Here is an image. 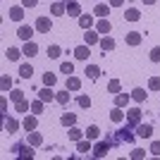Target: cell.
I'll use <instances>...</instances> for the list:
<instances>
[{
	"mask_svg": "<svg viewBox=\"0 0 160 160\" xmlns=\"http://www.w3.org/2000/svg\"><path fill=\"white\" fill-rule=\"evenodd\" d=\"M12 153H17L19 158H33V155H36L31 151V143H29V141H27V143H14V146H12Z\"/></svg>",
	"mask_w": 160,
	"mask_h": 160,
	"instance_id": "6da1fadb",
	"label": "cell"
},
{
	"mask_svg": "<svg viewBox=\"0 0 160 160\" xmlns=\"http://www.w3.org/2000/svg\"><path fill=\"white\" fill-rule=\"evenodd\" d=\"M110 151V141H98L93 146V158H105Z\"/></svg>",
	"mask_w": 160,
	"mask_h": 160,
	"instance_id": "7a4b0ae2",
	"label": "cell"
},
{
	"mask_svg": "<svg viewBox=\"0 0 160 160\" xmlns=\"http://www.w3.org/2000/svg\"><path fill=\"white\" fill-rule=\"evenodd\" d=\"M136 136L139 139H151L153 136V124H136Z\"/></svg>",
	"mask_w": 160,
	"mask_h": 160,
	"instance_id": "3957f363",
	"label": "cell"
},
{
	"mask_svg": "<svg viewBox=\"0 0 160 160\" xmlns=\"http://www.w3.org/2000/svg\"><path fill=\"white\" fill-rule=\"evenodd\" d=\"M53 29V22L48 19V17H38L36 19V31H41V33H48Z\"/></svg>",
	"mask_w": 160,
	"mask_h": 160,
	"instance_id": "277c9868",
	"label": "cell"
},
{
	"mask_svg": "<svg viewBox=\"0 0 160 160\" xmlns=\"http://www.w3.org/2000/svg\"><path fill=\"white\" fill-rule=\"evenodd\" d=\"M127 122H129V127H136V124L141 122V110L139 108H132V110L127 112Z\"/></svg>",
	"mask_w": 160,
	"mask_h": 160,
	"instance_id": "5b68a950",
	"label": "cell"
},
{
	"mask_svg": "<svg viewBox=\"0 0 160 160\" xmlns=\"http://www.w3.org/2000/svg\"><path fill=\"white\" fill-rule=\"evenodd\" d=\"M38 98L43 100V103H50V100H55V91H53V86H43L38 91Z\"/></svg>",
	"mask_w": 160,
	"mask_h": 160,
	"instance_id": "8992f818",
	"label": "cell"
},
{
	"mask_svg": "<svg viewBox=\"0 0 160 160\" xmlns=\"http://www.w3.org/2000/svg\"><path fill=\"white\" fill-rule=\"evenodd\" d=\"M67 14H69V17H81V5L77 0H69V2H67Z\"/></svg>",
	"mask_w": 160,
	"mask_h": 160,
	"instance_id": "52a82bcc",
	"label": "cell"
},
{
	"mask_svg": "<svg viewBox=\"0 0 160 160\" xmlns=\"http://www.w3.org/2000/svg\"><path fill=\"white\" fill-rule=\"evenodd\" d=\"M110 29H112V24H110L105 17H100L98 24H96V31H98V33H105V36H108V33H110Z\"/></svg>",
	"mask_w": 160,
	"mask_h": 160,
	"instance_id": "ba28073f",
	"label": "cell"
},
{
	"mask_svg": "<svg viewBox=\"0 0 160 160\" xmlns=\"http://www.w3.org/2000/svg\"><path fill=\"white\" fill-rule=\"evenodd\" d=\"M17 36H19L22 41H31V36H33V29H31V27H27V24H22V27L17 29Z\"/></svg>",
	"mask_w": 160,
	"mask_h": 160,
	"instance_id": "9c48e42d",
	"label": "cell"
},
{
	"mask_svg": "<svg viewBox=\"0 0 160 160\" xmlns=\"http://www.w3.org/2000/svg\"><path fill=\"white\" fill-rule=\"evenodd\" d=\"M77 151H79L81 155H86L88 151H93V146H91V139H81V141H77Z\"/></svg>",
	"mask_w": 160,
	"mask_h": 160,
	"instance_id": "30bf717a",
	"label": "cell"
},
{
	"mask_svg": "<svg viewBox=\"0 0 160 160\" xmlns=\"http://www.w3.org/2000/svg\"><path fill=\"white\" fill-rule=\"evenodd\" d=\"M65 88H67V91H79V88H81V79H79V77H67Z\"/></svg>",
	"mask_w": 160,
	"mask_h": 160,
	"instance_id": "8fae6325",
	"label": "cell"
},
{
	"mask_svg": "<svg viewBox=\"0 0 160 160\" xmlns=\"http://www.w3.org/2000/svg\"><path fill=\"white\" fill-rule=\"evenodd\" d=\"M36 124H38L36 115H27V117H24V122H22V127L27 129V132H33V129H36Z\"/></svg>",
	"mask_w": 160,
	"mask_h": 160,
	"instance_id": "7c38bea8",
	"label": "cell"
},
{
	"mask_svg": "<svg viewBox=\"0 0 160 160\" xmlns=\"http://www.w3.org/2000/svg\"><path fill=\"white\" fill-rule=\"evenodd\" d=\"M124 41H127L129 46H139L141 41H143V36H141V33H139V31H129V33H127V36H124Z\"/></svg>",
	"mask_w": 160,
	"mask_h": 160,
	"instance_id": "4fadbf2b",
	"label": "cell"
},
{
	"mask_svg": "<svg viewBox=\"0 0 160 160\" xmlns=\"http://www.w3.org/2000/svg\"><path fill=\"white\" fill-rule=\"evenodd\" d=\"M7 14H10V19H12V22H22V19H24V7H10V12H7Z\"/></svg>",
	"mask_w": 160,
	"mask_h": 160,
	"instance_id": "5bb4252c",
	"label": "cell"
},
{
	"mask_svg": "<svg viewBox=\"0 0 160 160\" xmlns=\"http://www.w3.org/2000/svg\"><path fill=\"white\" fill-rule=\"evenodd\" d=\"M88 55H91L88 46H77V48H74V58H77V60H86Z\"/></svg>",
	"mask_w": 160,
	"mask_h": 160,
	"instance_id": "9a60e30c",
	"label": "cell"
},
{
	"mask_svg": "<svg viewBox=\"0 0 160 160\" xmlns=\"http://www.w3.org/2000/svg\"><path fill=\"white\" fill-rule=\"evenodd\" d=\"M22 53L29 55V58H33V55L38 53V46H36L33 41H27V43H24V48H22Z\"/></svg>",
	"mask_w": 160,
	"mask_h": 160,
	"instance_id": "2e32d148",
	"label": "cell"
},
{
	"mask_svg": "<svg viewBox=\"0 0 160 160\" xmlns=\"http://www.w3.org/2000/svg\"><path fill=\"white\" fill-rule=\"evenodd\" d=\"M17 129H19V122H17V120H12V117H7V115H5V132L14 134Z\"/></svg>",
	"mask_w": 160,
	"mask_h": 160,
	"instance_id": "e0dca14e",
	"label": "cell"
},
{
	"mask_svg": "<svg viewBox=\"0 0 160 160\" xmlns=\"http://www.w3.org/2000/svg\"><path fill=\"white\" fill-rule=\"evenodd\" d=\"M84 41H86V46H93V43H100V33H98V31H86Z\"/></svg>",
	"mask_w": 160,
	"mask_h": 160,
	"instance_id": "ac0fdd59",
	"label": "cell"
},
{
	"mask_svg": "<svg viewBox=\"0 0 160 160\" xmlns=\"http://www.w3.org/2000/svg\"><path fill=\"white\" fill-rule=\"evenodd\" d=\"M22 55H24V53H22V50H17V48H7V50H5V58H7V60H10V62L19 60Z\"/></svg>",
	"mask_w": 160,
	"mask_h": 160,
	"instance_id": "d6986e66",
	"label": "cell"
},
{
	"mask_svg": "<svg viewBox=\"0 0 160 160\" xmlns=\"http://www.w3.org/2000/svg\"><path fill=\"white\" fill-rule=\"evenodd\" d=\"M110 120H112L115 124H120V122L124 120V112H122V108H117V105L112 108V112H110Z\"/></svg>",
	"mask_w": 160,
	"mask_h": 160,
	"instance_id": "ffe728a7",
	"label": "cell"
},
{
	"mask_svg": "<svg viewBox=\"0 0 160 160\" xmlns=\"http://www.w3.org/2000/svg\"><path fill=\"white\" fill-rule=\"evenodd\" d=\"M60 122L65 124V127H74V124H77V115H72V112H65V115L60 117Z\"/></svg>",
	"mask_w": 160,
	"mask_h": 160,
	"instance_id": "44dd1931",
	"label": "cell"
},
{
	"mask_svg": "<svg viewBox=\"0 0 160 160\" xmlns=\"http://www.w3.org/2000/svg\"><path fill=\"white\" fill-rule=\"evenodd\" d=\"M50 12L55 14V17H60V14H67V7H65V2H53V7H50Z\"/></svg>",
	"mask_w": 160,
	"mask_h": 160,
	"instance_id": "7402d4cb",
	"label": "cell"
},
{
	"mask_svg": "<svg viewBox=\"0 0 160 160\" xmlns=\"http://www.w3.org/2000/svg\"><path fill=\"white\" fill-rule=\"evenodd\" d=\"M110 7L112 5H103V2H98V5H96V17H108V14H110Z\"/></svg>",
	"mask_w": 160,
	"mask_h": 160,
	"instance_id": "603a6c76",
	"label": "cell"
},
{
	"mask_svg": "<svg viewBox=\"0 0 160 160\" xmlns=\"http://www.w3.org/2000/svg\"><path fill=\"white\" fill-rule=\"evenodd\" d=\"M124 19H127V22H139V19H141V12L136 10V7H132V10H127V12H124Z\"/></svg>",
	"mask_w": 160,
	"mask_h": 160,
	"instance_id": "cb8c5ba5",
	"label": "cell"
},
{
	"mask_svg": "<svg viewBox=\"0 0 160 160\" xmlns=\"http://www.w3.org/2000/svg\"><path fill=\"white\" fill-rule=\"evenodd\" d=\"M79 27L84 29V31H86V29H91V27H93V17H88V14H81V17H79Z\"/></svg>",
	"mask_w": 160,
	"mask_h": 160,
	"instance_id": "d4e9b609",
	"label": "cell"
},
{
	"mask_svg": "<svg viewBox=\"0 0 160 160\" xmlns=\"http://www.w3.org/2000/svg\"><path fill=\"white\" fill-rule=\"evenodd\" d=\"M98 46H100V50L105 53V50H112V48H115V41L110 38V36H105V38H100V43H98Z\"/></svg>",
	"mask_w": 160,
	"mask_h": 160,
	"instance_id": "484cf974",
	"label": "cell"
},
{
	"mask_svg": "<svg viewBox=\"0 0 160 160\" xmlns=\"http://www.w3.org/2000/svg\"><path fill=\"white\" fill-rule=\"evenodd\" d=\"M127 103H129L127 93H115V105H117V108H127Z\"/></svg>",
	"mask_w": 160,
	"mask_h": 160,
	"instance_id": "4316f807",
	"label": "cell"
},
{
	"mask_svg": "<svg viewBox=\"0 0 160 160\" xmlns=\"http://www.w3.org/2000/svg\"><path fill=\"white\" fill-rule=\"evenodd\" d=\"M55 100H58L60 105H69V100H72V96L67 93V88H65L62 93H55Z\"/></svg>",
	"mask_w": 160,
	"mask_h": 160,
	"instance_id": "83f0119b",
	"label": "cell"
},
{
	"mask_svg": "<svg viewBox=\"0 0 160 160\" xmlns=\"http://www.w3.org/2000/svg\"><path fill=\"white\" fill-rule=\"evenodd\" d=\"M29 143H31V146H41V143H43V136H41V134L38 132H31V134H29Z\"/></svg>",
	"mask_w": 160,
	"mask_h": 160,
	"instance_id": "f1b7e54d",
	"label": "cell"
},
{
	"mask_svg": "<svg viewBox=\"0 0 160 160\" xmlns=\"http://www.w3.org/2000/svg\"><path fill=\"white\" fill-rule=\"evenodd\" d=\"M84 74H86L88 79H98V77H100V69H98L96 65H88V67H86V72H84Z\"/></svg>",
	"mask_w": 160,
	"mask_h": 160,
	"instance_id": "f546056e",
	"label": "cell"
},
{
	"mask_svg": "<svg viewBox=\"0 0 160 160\" xmlns=\"http://www.w3.org/2000/svg\"><path fill=\"white\" fill-rule=\"evenodd\" d=\"M60 55H62V48L60 46H50V48H48V58H50V60H58Z\"/></svg>",
	"mask_w": 160,
	"mask_h": 160,
	"instance_id": "4dcf8cb0",
	"label": "cell"
},
{
	"mask_svg": "<svg viewBox=\"0 0 160 160\" xmlns=\"http://www.w3.org/2000/svg\"><path fill=\"white\" fill-rule=\"evenodd\" d=\"M84 134H86V132H81V129L72 127V129H69V139H72V141H81V139H84Z\"/></svg>",
	"mask_w": 160,
	"mask_h": 160,
	"instance_id": "1f68e13d",
	"label": "cell"
},
{
	"mask_svg": "<svg viewBox=\"0 0 160 160\" xmlns=\"http://www.w3.org/2000/svg\"><path fill=\"white\" fill-rule=\"evenodd\" d=\"M55 81H58V77H55V74H50V72L43 74V86H55Z\"/></svg>",
	"mask_w": 160,
	"mask_h": 160,
	"instance_id": "d6a6232c",
	"label": "cell"
},
{
	"mask_svg": "<svg viewBox=\"0 0 160 160\" xmlns=\"http://www.w3.org/2000/svg\"><path fill=\"white\" fill-rule=\"evenodd\" d=\"M132 98L136 100V103H141V100H146V91H143V88H134V91H132Z\"/></svg>",
	"mask_w": 160,
	"mask_h": 160,
	"instance_id": "836d02e7",
	"label": "cell"
},
{
	"mask_svg": "<svg viewBox=\"0 0 160 160\" xmlns=\"http://www.w3.org/2000/svg\"><path fill=\"white\" fill-rule=\"evenodd\" d=\"M19 74L24 77V79H31V74H33V67H31V65H22V67H19Z\"/></svg>",
	"mask_w": 160,
	"mask_h": 160,
	"instance_id": "e575fe53",
	"label": "cell"
},
{
	"mask_svg": "<svg viewBox=\"0 0 160 160\" xmlns=\"http://www.w3.org/2000/svg\"><path fill=\"white\" fill-rule=\"evenodd\" d=\"M100 136V129L96 127V124H91V127L86 129V139H98Z\"/></svg>",
	"mask_w": 160,
	"mask_h": 160,
	"instance_id": "d590c367",
	"label": "cell"
},
{
	"mask_svg": "<svg viewBox=\"0 0 160 160\" xmlns=\"http://www.w3.org/2000/svg\"><path fill=\"white\" fill-rule=\"evenodd\" d=\"M31 112L33 115H41V112H43V100H33V103H31Z\"/></svg>",
	"mask_w": 160,
	"mask_h": 160,
	"instance_id": "8d00e7d4",
	"label": "cell"
},
{
	"mask_svg": "<svg viewBox=\"0 0 160 160\" xmlns=\"http://www.w3.org/2000/svg\"><path fill=\"white\" fill-rule=\"evenodd\" d=\"M148 88L151 91H160V77H151L148 79Z\"/></svg>",
	"mask_w": 160,
	"mask_h": 160,
	"instance_id": "74e56055",
	"label": "cell"
},
{
	"mask_svg": "<svg viewBox=\"0 0 160 160\" xmlns=\"http://www.w3.org/2000/svg\"><path fill=\"white\" fill-rule=\"evenodd\" d=\"M0 88H2V91H10V88H12V79H10V77H2V79H0Z\"/></svg>",
	"mask_w": 160,
	"mask_h": 160,
	"instance_id": "f35d334b",
	"label": "cell"
},
{
	"mask_svg": "<svg viewBox=\"0 0 160 160\" xmlns=\"http://www.w3.org/2000/svg\"><path fill=\"white\" fill-rule=\"evenodd\" d=\"M60 72H62V74H67V77H69V74L74 72V65H72V62H62V65H60Z\"/></svg>",
	"mask_w": 160,
	"mask_h": 160,
	"instance_id": "ab89813d",
	"label": "cell"
},
{
	"mask_svg": "<svg viewBox=\"0 0 160 160\" xmlns=\"http://www.w3.org/2000/svg\"><path fill=\"white\" fill-rule=\"evenodd\" d=\"M10 98H12L14 103H19V100H24V91H19V88H14L12 93H10Z\"/></svg>",
	"mask_w": 160,
	"mask_h": 160,
	"instance_id": "60d3db41",
	"label": "cell"
},
{
	"mask_svg": "<svg viewBox=\"0 0 160 160\" xmlns=\"http://www.w3.org/2000/svg\"><path fill=\"white\" fill-rule=\"evenodd\" d=\"M77 103H79V108H91V98H88V96H79Z\"/></svg>",
	"mask_w": 160,
	"mask_h": 160,
	"instance_id": "b9f144b4",
	"label": "cell"
},
{
	"mask_svg": "<svg viewBox=\"0 0 160 160\" xmlns=\"http://www.w3.org/2000/svg\"><path fill=\"white\" fill-rule=\"evenodd\" d=\"M108 91H110V93H120V81L112 79L110 84H108Z\"/></svg>",
	"mask_w": 160,
	"mask_h": 160,
	"instance_id": "7bdbcfd3",
	"label": "cell"
},
{
	"mask_svg": "<svg viewBox=\"0 0 160 160\" xmlns=\"http://www.w3.org/2000/svg\"><path fill=\"white\" fill-rule=\"evenodd\" d=\"M27 110H31L29 100H19V103H17V112H27Z\"/></svg>",
	"mask_w": 160,
	"mask_h": 160,
	"instance_id": "ee69618b",
	"label": "cell"
},
{
	"mask_svg": "<svg viewBox=\"0 0 160 160\" xmlns=\"http://www.w3.org/2000/svg\"><path fill=\"white\" fill-rule=\"evenodd\" d=\"M143 155H146V153L136 148V151H132V153H129V158H132V160H141V158H143Z\"/></svg>",
	"mask_w": 160,
	"mask_h": 160,
	"instance_id": "f6af8a7d",
	"label": "cell"
},
{
	"mask_svg": "<svg viewBox=\"0 0 160 160\" xmlns=\"http://www.w3.org/2000/svg\"><path fill=\"white\" fill-rule=\"evenodd\" d=\"M151 153H153V155H160V141H153V143H151Z\"/></svg>",
	"mask_w": 160,
	"mask_h": 160,
	"instance_id": "bcb514c9",
	"label": "cell"
},
{
	"mask_svg": "<svg viewBox=\"0 0 160 160\" xmlns=\"http://www.w3.org/2000/svg\"><path fill=\"white\" fill-rule=\"evenodd\" d=\"M151 60H153V62H160V48H153V50H151Z\"/></svg>",
	"mask_w": 160,
	"mask_h": 160,
	"instance_id": "7dc6e473",
	"label": "cell"
},
{
	"mask_svg": "<svg viewBox=\"0 0 160 160\" xmlns=\"http://www.w3.org/2000/svg\"><path fill=\"white\" fill-rule=\"evenodd\" d=\"M38 0H22V7H36Z\"/></svg>",
	"mask_w": 160,
	"mask_h": 160,
	"instance_id": "c3c4849f",
	"label": "cell"
},
{
	"mask_svg": "<svg viewBox=\"0 0 160 160\" xmlns=\"http://www.w3.org/2000/svg\"><path fill=\"white\" fill-rule=\"evenodd\" d=\"M0 108H2V115H5V110H7V98L0 100Z\"/></svg>",
	"mask_w": 160,
	"mask_h": 160,
	"instance_id": "681fc988",
	"label": "cell"
},
{
	"mask_svg": "<svg viewBox=\"0 0 160 160\" xmlns=\"http://www.w3.org/2000/svg\"><path fill=\"white\" fill-rule=\"evenodd\" d=\"M122 2H124V0H110V5H112V7H120Z\"/></svg>",
	"mask_w": 160,
	"mask_h": 160,
	"instance_id": "f907efd6",
	"label": "cell"
},
{
	"mask_svg": "<svg viewBox=\"0 0 160 160\" xmlns=\"http://www.w3.org/2000/svg\"><path fill=\"white\" fill-rule=\"evenodd\" d=\"M143 2H146V5H153V2H155V0H143Z\"/></svg>",
	"mask_w": 160,
	"mask_h": 160,
	"instance_id": "816d5d0a",
	"label": "cell"
},
{
	"mask_svg": "<svg viewBox=\"0 0 160 160\" xmlns=\"http://www.w3.org/2000/svg\"><path fill=\"white\" fill-rule=\"evenodd\" d=\"M129 2H136V0H129Z\"/></svg>",
	"mask_w": 160,
	"mask_h": 160,
	"instance_id": "f5cc1de1",
	"label": "cell"
},
{
	"mask_svg": "<svg viewBox=\"0 0 160 160\" xmlns=\"http://www.w3.org/2000/svg\"><path fill=\"white\" fill-rule=\"evenodd\" d=\"M62 2H69V0H62Z\"/></svg>",
	"mask_w": 160,
	"mask_h": 160,
	"instance_id": "db71d44e",
	"label": "cell"
}]
</instances>
